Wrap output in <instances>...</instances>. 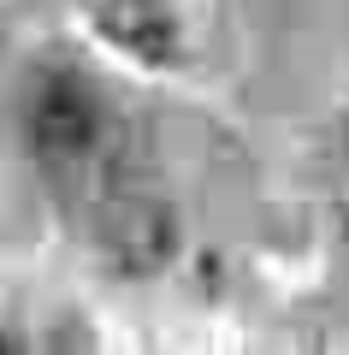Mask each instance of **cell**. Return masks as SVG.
<instances>
[{
  "label": "cell",
  "mask_w": 349,
  "mask_h": 355,
  "mask_svg": "<svg viewBox=\"0 0 349 355\" xmlns=\"http://www.w3.org/2000/svg\"><path fill=\"white\" fill-rule=\"evenodd\" d=\"M95 237L119 272H160L178 254V214L172 202H160L148 190H112L95 219Z\"/></svg>",
  "instance_id": "cell-2"
},
{
  "label": "cell",
  "mask_w": 349,
  "mask_h": 355,
  "mask_svg": "<svg viewBox=\"0 0 349 355\" xmlns=\"http://www.w3.org/2000/svg\"><path fill=\"white\" fill-rule=\"evenodd\" d=\"M24 125H30V148H36V160L48 172H83V166L107 160V148H112V113L101 101V89L77 65L42 71Z\"/></svg>",
  "instance_id": "cell-1"
},
{
  "label": "cell",
  "mask_w": 349,
  "mask_h": 355,
  "mask_svg": "<svg viewBox=\"0 0 349 355\" xmlns=\"http://www.w3.org/2000/svg\"><path fill=\"white\" fill-rule=\"evenodd\" d=\"M95 30L148 65H166L178 53V12L166 0H95Z\"/></svg>",
  "instance_id": "cell-3"
}]
</instances>
